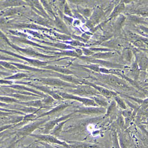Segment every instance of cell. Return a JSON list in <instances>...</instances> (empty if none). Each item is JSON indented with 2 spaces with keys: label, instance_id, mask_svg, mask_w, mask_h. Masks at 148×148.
<instances>
[{
  "label": "cell",
  "instance_id": "obj_5",
  "mask_svg": "<svg viewBox=\"0 0 148 148\" xmlns=\"http://www.w3.org/2000/svg\"><path fill=\"white\" fill-rule=\"evenodd\" d=\"M133 44L135 46H136V47H138V48H145L146 45L142 41V40H136L134 41L133 42Z\"/></svg>",
  "mask_w": 148,
  "mask_h": 148
},
{
  "label": "cell",
  "instance_id": "obj_7",
  "mask_svg": "<svg viewBox=\"0 0 148 148\" xmlns=\"http://www.w3.org/2000/svg\"><path fill=\"white\" fill-rule=\"evenodd\" d=\"M147 81H148V68L147 69Z\"/></svg>",
  "mask_w": 148,
  "mask_h": 148
},
{
  "label": "cell",
  "instance_id": "obj_6",
  "mask_svg": "<svg viewBox=\"0 0 148 148\" xmlns=\"http://www.w3.org/2000/svg\"><path fill=\"white\" fill-rule=\"evenodd\" d=\"M142 124H145V125H148V119L146 121H144V122H142Z\"/></svg>",
  "mask_w": 148,
  "mask_h": 148
},
{
  "label": "cell",
  "instance_id": "obj_3",
  "mask_svg": "<svg viewBox=\"0 0 148 148\" xmlns=\"http://www.w3.org/2000/svg\"><path fill=\"white\" fill-rule=\"evenodd\" d=\"M124 8H125V5L124 3H120V4L118 5L115 8L113 13L111 15V18L114 17L117 15H118L124 10Z\"/></svg>",
  "mask_w": 148,
  "mask_h": 148
},
{
  "label": "cell",
  "instance_id": "obj_10",
  "mask_svg": "<svg viewBox=\"0 0 148 148\" xmlns=\"http://www.w3.org/2000/svg\"></svg>",
  "mask_w": 148,
  "mask_h": 148
},
{
  "label": "cell",
  "instance_id": "obj_4",
  "mask_svg": "<svg viewBox=\"0 0 148 148\" xmlns=\"http://www.w3.org/2000/svg\"><path fill=\"white\" fill-rule=\"evenodd\" d=\"M115 100L117 102V103L118 104V105L122 109H126L127 107H126V104H125L124 101H123L121 98L119 97H115Z\"/></svg>",
  "mask_w": 148,
  "mask_h": 148
},
{
  "label": "cell",
  "instance_id": "obj_8",
  "mask_svg": "<svg viewBox=\"0 0 148 148\" xmlns=\"http://www.w3.org/2000/svg\"><path fill=\"white\" fill-rule=\"evenodd\" d=\"M145 89H147V90H148V87H147L145 88Z\"/></svg>",
  "mask_w": 148,
  "mask_h": 148
},
{
  "label": "cell",
  "instance_id": "obj_2",
  "mask_svg": "<svg viewBox=\"0 0 148 148\" xmlns=\"http://www.w3.org/2000/svg\"><path fill=\"white\" fill-rule=\"evenodd\" d=\"M136 60L138 62L139 68L140 71H146L148 68V57L144 53L138 54Z\"/></svg>",
  "mask_w": 148,
  "mask_h": 148
},
{
  "label": "cell",
  "instance_id": "obj_9",
  "mask_svg": "<svg viewBox=\"0 0 148 148\" xmlns=\"http://www.w3.org/2000/svg\"><path fill=\"white\" fill-rule=\"evenodd\" d=\"M146 20L148 22V18H146Z\"/></svg>",
  "mask_w": 148,
  "mask_h": 148
},
{
  "label": "cell",
  "instance_id": "obj_1",
  "mask_svg": "<svg viewBox=\"0 0 148 148\" xmlns=\"http://www.w3.org/2000/svg\"><path fill=\"white\" fill-rule=\"evenodd\" d=\"M105 80L108 84L119 89H122L127 91L132 90V88L131 87H130L126 82H125L122 79L118 78L114 75L107 76L105 78Z\"/></svg>",
  "mask_w": 148,
  "mask_h": 148
}]
</instances>
